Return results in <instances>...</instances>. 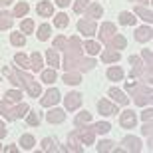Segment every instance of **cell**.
<instances>
[{"instance_id": "obj_1", "label": "cell", "mask_w": 153, "mask_h": 153, "mask_svg": "<svg viewBox=\"0 0 153 153\" xmlns=\"http://www.w3.org/2000/svg\"><path fill=\"white\" fill-rule=\"evenodd\" d=\"M2 72H4V76H8V79H10L14 85H18V88H26V85L34 79L30 74H26V72H24V70H20V68H10V66H4V68H2Z\"/></svg>"}, {"instance_id": "obj_2", "label": "cell", "mask_w": 153, "mask_h": 153, "mask_svg": "<svg viewBox=\"0 0 153 153\" xmlns=\"http://www.w3.org/2000/svg\"><path fill=\"white\" fill-rule=\"evenodd\" d=\"M72 133L76 135V139H79L82 145H91V143H94V137H96L94 129H91V127H85V125H79L78 129H74Z\"/></svg>"}, {"instance_id": "obj_3", "label": "cell", "mask_w": 153, "mask_h": 153, "mask_svg": "<svg viewBox=\"0 0 153 153\" xmlns=\"http://www.w3.org/2000/svg\"><path fill=\"white\" fill-rule=\"evenodd\" d=\"M60 100H62V97H60V90H58V88H50V90L44 94V97L40 100V103H42V108H52V105H56Z\"/></svg>"}, {"instance_id": "obj_4", "label": "cell", "mask_w": 153, "mask_h": 153, "mask_svg": "<svg viewBox=\"0 0 153 153\" xmlns=\"http://www.w3.org/2000/svg\"><path fill=\"white\" fill-rule=\"evenodd\" d=\"M137 123V115L131 111V109H125V111H121V115H119V125L123 127V129H133Z\"/></svg>"}, {"instance_id": "obj_5", "label": "cell", "mask_w": 153, "mask_h": 153, "mask_svg": "<svg viewBox=\"0 0 153 153\" xmlns=\"http://www.w3.org/2000/svg\"><path fill=\"white\" fill-rule=\"evenodd\" d=\"M121 145H123V151H135V153H139L141 151V141L137 139V137H133V135H127V137H123L121 139Z\"/></svg>"}, {"instance_id": "obj_6", "label": "cell", "mask_w": 153, "mask_h": 153, "mask_svg": "<svg viewBox=\"0 0 153 153\" xmlns=\"http://www.w3.org/2000/svg\"><path fill=\"white\" fill-rule=\"evenodd\" d=\"M78 30H79V34H84V36H94L96 34V30H97V26H96V20H79L78 22Z\"/></svg>"}, {"instance_id": "obj_7", "label": "cell", "mask_w": 153, "mask_h": 153, "mask_svg": "<svg viewBox=\"0 0 153 153\" xmlns=\"http://www.w3.org/2000/svg\"><path fill=\"white\" fill-rule=\"evenodd\" d=\"M64 103H66V109H70V111L78 109L79 105H82V94H79V91H72V94H68L66 100H64Z\"/></svg>"}, {"instance_id": "obj_8", "label": "cell", "mask_w": 153, "mask_h": 153, "mask_svg": "<svg viewBox=\"0 0 153 153\" xmlns=\"http://www.w3.org/2000/svg\"><path fill=\"white\" fill-rule=\"evenodd\" d=\"M115 32H117L115 24H111V22H103V24H102V28H100V34H97V36H100V40H102L103 44H105V42H108V40L111 38Z\"/></svg>"}, {"instance_id": "obj_9", "label": "cell", "mask_w": 153, "mask_h": 153, "mask_svg": "<svg viewBox=\"0 0 153 153\" xmlns=\"http://www.w3.org/2000/svg\"><path fill=\"white\" fill-rule=\"evenodd\" d=\"M97 109H100V114H102V115H115V114H119L117 105L109 103L108 100H100V102H97Z\"/></svg>"}, {"instance_id": "obj_10", "label": "cell", "mask_w": 153, "mask_h": 153, "mask_svg": "<svg viewBox=\"0 0 153 153\" xmlns=\"http://www.w3.org/2000/svg\"><path fill=\"white\" fill-rule=\"evenodd\" d=\"M105 46H108V48H114V50H123L125 46H127V40H125L121 34H117V32H115V34L111 36L108 42H105Z\"/></svg>"}, {"instance_id": "obj_11", "label": "cell", "mask_w": 153, "mask_h": 153, "mask_svg": "<svg viewBox=\"0 0 153 153\" xmlns=\"http://www.w3.org/2000/svg\"><path fill=\"white\" fill-rule=\"evenodd\" d=\"M109 97H111L117 105H127V103H129V97L125 96L121 90H117V88H111V90H109Z\"/></svg>"}, {"instance_id": "obj_12", "label": "cell", "mask_w": 153, "mask_h": 153, "mask_svg": "<svg viewBox=\"0 0 153 153\" xmlns=\"http://www.w3.org/2000/svg\"><path fill=\"white\" fill-rule=\"evenodd\" d=\"M36 12H38V16L42 18H50L52 14H54V4L52 2H38V6H36Z\"/></svg>"}, {"instance_id": "obj_13", "label": "cell", "mask_w": 153, "mask_h": 153, "mask_svg": "<svg viewBox=\"0 0 153 153\" xmlns=\"http://www.w3.org/2000/svg\"><path fill=\"white\" fill-rule=\"evenodd\" d=\"M151 36H153L151 24H149V26H141V28L135 30V40H137V42H149Z\"/></svg>"}, {"instance_id": "obj_14", "label": "cell", "mask_w": 153, "mask_h": 153, "mask_svg": "<svg viewBox=\"0 0 153 153\" xmlns=\"http://www.w3.org/2000/svg\"><path fill=\"white\" fill-rule=\"evenodd\" d=\"M46 119H48L50 123H62L64 119H66V114H64V109L54 108V109H50V111L46 114Z\"/></svg>"}, {"instance_id": "obj_15", "label": "cell", "mask_w": 153, "mask_h": 153, "mask_svg": "<svg viewBox=\"0 0 153 153\" xmlns=\"http://www.w3.org/2000/svg\"><path fill=\"white\" fill-rule=\"evenodd\" d=\"M85 16L90 18V20H96V18H102V14H103V8H102V4H90L88 8H85Z\"/></svg>"}, {"instance_id": "obj_16", "label": "cell", "mask_w": 153, "mask_h": 153, "mask_svg": "<svg viewBox=\"0 0 153 153\" xmlns=\"http://www.w3.org/2000/svg\"><path fill=\"white\" fill-rule=\"evenodd\" d=\"M119 58H121L119 50H114V48H108V50H103V54H102V62H105V64H111V62H117Z\"/></svg>"}, {"instance_id": "obj_17", "label": "cell", "mask_w": 153, "mask_h": 153, "mask_svg": "<svg viewBox=\"0 0 153 153\" xmlns=\"http://www.w3.org/2000/svg\"><path fill=\"white\" fill-rule=\"evenodd\" d=\"M64 84H68V85H78L79 82H82V74L79 72H74V70H70V72H66L64 74Z\"/></svg>"}, {"instance_id": "obj_18", "label": "cell", "mask_w": 153, "mask_h": 153, "mask_svg": "<svg viewBox=\"0 0 153 153\" xmlns=\"http://www.w3.org/2000/svg\"><path fill=\"white\" fill-rule=\"evenodd\" d=\"M14 14H10L8 10H2L0 12V30H8L12 28V24H14Z\"/></svg>"}, {"instance_id": "obj_19", "label": "cell", "mask_w": 153, "mask_h": 153, "mask_svg": "<svg viewBox=\"0 0 153 153\" xmlns=\"http://www.w3.org/2000/svg\"><path fill=\"white\" fill-rule=\"evenodd\" d=\"M46 62H48V66H52L54 70L60 66V58H58V52L54 50V48H50V50L46 52Z\"/></svg>"}, {"instance_id": "obj_20", "label": "cell", "mask_w": 153, "mask_h": 153, "mask_svg": "<svg viewBox=\"0 0 153 153\" xmlns=\"http://www.w3.org/2000/svg\"><path fill=\"white\" fill-rule=\"evenodd\" d=\"M123 70L119 68V66H111V68L108 70V78L111 79V82H121L123 79Z\"/></svg>"}, {"instance_id": "obj_21", "label": "cell", "mask_w": 153, "mask_h": 153, "mask_svg": "<svg viewBox=\"0 0 153 153\" xmlns=\"http://www.w3.org/2000/svg\"><path fill=\"white\" fill-rule=\"evenodd\" d=\"M30 68L34 70V72H40V70L44 68V62H42V56H40L38 52H32V56H30Z\"/></svg>"}, {"instance_id": "obj_22", "label": "cell", "mask_w": 153, "mask_h": 153, "mask_svg": "<svg viewBox=\"0 0 153 153\" xmlns=\"http://www.w3.org/2000/svg\"><path fill=\"white\" fill-rule=\"evenodd\" d=\"M135 14L137 16H141V20L151 24L153 20V14H151V8H145V6H135Z\"/></svg>"}, {"instance_id": "obj_23", "label": "cell", "mask_w": 153, "mask_h": 153, "mask_svg": "<svg viewBox=\"0 0 153 153\" xmlns=\"http://www.w3.org/2000/svg\"><path fill=\"white\" fill-rule=\"evenodd\" d=\"M26 91H28L30 97H40V96H42V88H40V84H38V82H34V79L26 85Z\"/></svg>"}, {"instance_id": "obj_24", "label": "cell", "mask_w": 153, "mask_h": 153, "mask_svg": "<svg viewBox=\"0 0 153 153\" xmlns=\"http://www.w3.org/2000/svg\"><path fill=\"white\" fill-rule=\"evenodd\" d=\"M84 50L90 54V56H96V54H100V50H102V46L97 44V42H91V40H85L84 44Z\"/></svg>"}, {"instance_id": "obj_25", "label": "cell", "mask_w": 153, "mask_h": 153, "mask_svg": "<svg viewBox=\"0 0 153 153\" xmlns=\"http://www.w3.org/2000/svg\"><path fill=\"white\" fill-rule=\"evenodd\" d=\"M70 24V18H68V14H64V12H60V14H56L54 16V26L56 28H66Z\"/></svg>"}, {"instance_id": "obj_26", "label": "cell", "mask_w": 153, "mask_h": 153, "mask_svg": "<svg viewBox=\"0 0 153 153\" xmlns=\"http://www.w3.org/2000/svg\"><path fill=\"white\" fill-rule=\"evenodd\" d=\"M90 121H91V114H90V111H82V114H78L76 119H74L76 127H79V125H88Z\"/></svg>"}, {"instance_id": "obj_27", "label": "cell", "mask_w": 153, "mask_h": 153, "mask_svg": "<svg viewBox=\"0 0 153 153\" xmlns=\"http://www.w3.org/2000/svg\"><path fill=\"white\" fill-rule=\"evenodd\" d=\"M56 78H58V74H56V70H54V68L42 70V82H44V84H54Z\"/></svg>"}, {"instance_id": "obj_28", "label": "cell", "mask_w": 153, "mask_h": 153, "mask_svg": "<svg viewBox=\"0 0 153 153\" xmlns=\"http://www.w3.org/2000/svg\"><path fill=\"white\" fill-rule=\"evenodd\" d=\"M42 151H58V139L46 137L44 141H42Z\"/></svg>"}, {"instance_id": "obj_29", "label": "cell", "mask_w": 153, "mask_h": 153, "mask_svg": "<svg viewBox=\"0 0 153 153\" xmlns=\"http://www.w3.org/2000/svg\"><path fill=\"white\" fill-rule=\"evenodd\" d=\"M14 62L18 64L20 70H28L30 68V58L26 56V54H16V56H14Z\"/></svg>"}, {"instance_id": "obj_30", "label": "cell", "mask_w": 153, "mask_h": 153, "mask_svg": "<svg viewBox=\"0 0 153 153\" xmlns=\"http://www.w3.org/2000/svg\"><path fill=\"white\" fill-rule=\"evenodd\" d=\"M94 133H100V135H105L109 129H111V125L108 123V121H97V123H94Z\"/></svg>"}, {"instance_id": "obj_31", "label": "cell", "mask_w": 153, "mask_h": 153, "mask_svg": "<svg viewBox=\"0 0 153 153\" xmlns=\"http://www.w3.org/2000/svg\"><path fill=\"white\" fill-rule=\"evenodd\" d=\"M22 100V91L20 90H8L6 91V102L8 103H18Z\"/></svg>"}, {"instance_id": "obj_32", "label": "cell", "mask_w": 153, "mask_h": 153, "mask_svg": "<svg viewBox=\"0 0 153 153\" xmlns=\"http://www.w3.org/2000/svg\"><path fill=\"white\" fill-rule=\"evenodd\" d=\"M50 32H52V26L50 24H42V26H40L38 28V40H42V42H46V40L50 38Z\"/></svg>"}, {"instance_id": "obj_33", "label": "cell", "mask_w": 153, "mask_h": 153, "mask_svg": "<svg viewBox=\"0 0 153 153\" xmlns=\"http://www.w3.org/2000/svg\"><path fill=\"white\" fill-rule=\"evenodd\" d=\"M30 111V108H28V103H20V105H16V108L12 109V114H14V119H18V117H26V114Z\"/></svg>"}, {"instance_id": "obj_34", "label": "cell", "mask_w": 153, "mask_h": 153, "mask_svg": "<svg viewBox=\"0 0 153 153\" xmlns=\"http://www.w3.org/2000/svg\"><path fill=\"white\" fill-rule=\"evenodd\" d=\"M0 114L4 115L6 119H8V121H12V119H14V114H12V108L10 105H8V102H0Z\"/></svg>"}, {"instance_id": "obj_35", "label": "cell", "mask_w": 153, "mask_h": 153, "mask_svg": "<svg viewBox=\"0 0 153 153\" xmlns=\"http://www.w3.org/2000/svg\"><path fill=\"white\" fill-rule=\"evenodd\" d=\"M10 42H12V46H24L26 44V36H24L22 32H12Z\"/></svg>"}, {"instance_id": "obj_36", "label": "cell", "mask_w": 153, "mask_h": 153, "mask_svg": "<svg viewBox=\"0 0 153 153\" xmlns=\"http://www.w3.org/2000/svg\"><path fill=\"white\" fill-rule=\"evenodd\" d=\"M28 10H30V6L26 4V2H18L16 8H14V16H16V18H22V16H26V14H28Z\"/></svg>"}, {"instance_id": "obj_37", "label": "cell", "mask_w": 153, "mask_h": 153, "mask_svg": "<svg viewBox=\"0 0 153 153\" xmlns=\"http://www.w3.org/2000/svg\"><path fill=\"white\" fill-rule=\"evenodd\" d=\"M119 22L123 24V26H133L135 24V18H133L131 12H121L119 14Z\"/></svg>"}, {"instance_id": "obj_38", "label": "cell", "mask_w": 153, "mask_h": 153, "mask_svg": "<svg viewBox=\"0 0 153 153\" xmlns=\"http://www.w3.org/2000/svg\"><path fill=\"white\" fill-rule=\"evenodd\" d=\"M34 143H36V141H34V137L28 135V133L20 137V145H22V149H28V151H30V149L34 147Z\"/></svg>"}, {"instance_id": "obj_39", "label": "cell", "mask_w": 153, "mask_h": 153, "mask_svg": "<svg viewBox=\"0 0 153 153\" xmlns=\"http://www.w3.org/2000/svg\"><path fill=\"white\" fill-rule=\"evenodd\" d=\"M32 30H34V20H32V18H26V20L20 24V32H22V34H32Z\"/></svg>"}, {"instance_id": "obj_40", "label": "cell", "mask_w": 153, "mask_h": 153, "mask_svg": "<svg viewBox=\"0 0 153 153\" xmlns=\"http://www.w3.org/2000/svg\"><path fill=\"white\" fill-rule=\"evenodd\" d=\"M68 48V38L66 36H58L54 40V50H66Z\"/></svg>"}, {"instance_id": "obj_41", "label": "cell", "mask_w": 153, "mask_h": 153, "mask_svg": "<svg viewBox=\"0 0 153 153\" xmlns=\"http://www.w3.org/2000/svg\"><path fill=\"white\" fill-rule=\"evenodd\" d=\"M96 149L100 153H102V151H114V149H115V143L114 141H100Z\"/></svg>"}, {"instance_id": "obj_42", "label": "cell", "mask_w": 153, "mask_h": 153, "mask_svg": "<svg viewBox=\"0 0 153 153\" xmlns=\"http://www.w3.org/2000/svg\"><path fill=\"white\" fill-rule=\"evenodd\" d=\"M88 6H90V2H88V0H76V2H74V12L82 14V12H84Z\"/></svg>"}, {"instance_id": "obj_43", "label": "cell", "mask_w": 153, "mask_h": 153, "mask_svg": "<svg viewBox=\"0 0 153 153\" xmlns=\"http://www.w3.org/2000/svg\"><path fill=\"white\" fill-rule=\"evenodd\" d=\"M96 66V60H91V58H88V60H82V66H79V72H90L91 68Z\"/></svg>"}, {"instance_id": "obj_44", "label": "cell", "mask_w": 153, "mask_h": 153, "mask_svg": "<svg viewBox=\"0 0 153 153\" xmlns=\"http://www.w3.org/2000/svg\"><path fill=\"white\" fill-rule=\"evenodd\" d=\"M26 123L32 125V127H34V125H38L40 123V115L34 114V111H32V114H26Z\"/></svg>"}, {"instance_id": "obj_45", "label": "cell", "mask_w": 153, "mask_h": 153, "mask_svg": "<svg viewBox=\"0 0 153 153\" xmlns=\"http://www.w3.org/2000/svg\"><path fill=\"white\" fill-rule=\"evenodd\" d=\"M141 58L145 60V66H151V62H153V58H151V50H141Z\"/></svg>"}, {"instance_id": "obj_46", "label": "cell", "mask_w": 153, "mask_h": 153, "mask_svg": "<svg viewBox=\"0 0 153 153\" xmlns=\"http://www.w3.org/2000/svg\"><path fill=\"white\" fill-rule=\"evenodd\" d=\"M151 117H153L151 108H149V109H143V111H141V119H143V121H151Z\"/></svg>"}, {"instance_id": "obj_47", "label": "cell", "mask_w": 153, "mask_h": 153, "mask_svg": "<svg viewBox=\"0 0 153 153\" xmlns=\"http://www.w3.org/2000/svg\"><path fill=\"white\" fill-rule=\"evenodd\" d=\"M141 133H143V135H151V121H145V123H143Z\"/></svg>"}, {"instance_id": "obj_48", "label": "cell", "mask_w": 153, "mask_h": 153, "mask_svg": "<svg viewBox=\"0 0 153 153\" xmlns=\"http://www.w3.org/2000/svg\"><path fill=\"white\" fill-rule=\"evenodd\" d=\"M54 2H56L60 8H66V6H70V2H72V0H54Z\"/></svg>"}, {"instance_id": "obj_49", "label": "cell", "mask_w": 153, "mask_h": 153, "mask_svg": "<svg viewBox=\"0 0 153 153\" xmlns=\"http://www.w3.org/2000/svg\"><path fill=\"white\" fill-rule=\"evenodd\" d=\"M2 137H6V127H4V123L0 121V139H2Z\"/></svg>"}, {"instance_id": "obj_50", "label": "cell", "mask_w": 153, "mask_h": 153, "mask_svg": "<svg viewBox=\"0 0 153 153\" xmlns=\"http://www.w3.org/2000/svg\"><path fill=\"white\" fill-rule=\"evenodd\" d=\"M2 151H10V153H14V151H18L14 145H8V147H2Z\"/></svg>"}, {"instance_id": "obj_51", "label": "cell", "mask_w": 153, "mask_h": 153, "mask_svg": "<svg viewBox=\"0 0 153 153\" xmlns=\"http://www.w3.org/2000/svg\"><path fill=\"white\" fill-rule=\"evenodd\" d=\"M8 4H12V0H0V8H6Z\"/></svg>"}, {"instance_id": "obj_52", "label": "cell", "mask_w": 153, "mask_h": 153, "mask_svg": "<svg viewBox=\"0 0 153 153\" xmlns=\"http://www.w3.org/2000/svg\"><path fill=\"white\" fill-rule=\"evenodd\" d=\"M127 2H139V4H149V0H127Z\"/></svg>"}, {"instance_id": "obj_53", "label": "cell", "mask_w": 153, "mask_h": 153, "mask_svg": "<svg viewBox=\"0 0 153 153\" xmlns=\"http://www.w3.org/2000/svg\"><path fill=\"white\" fill-rule=\"evenodd\" d=\"M0 151H2V145H0Z\"/></svg>"}]
</instances>
